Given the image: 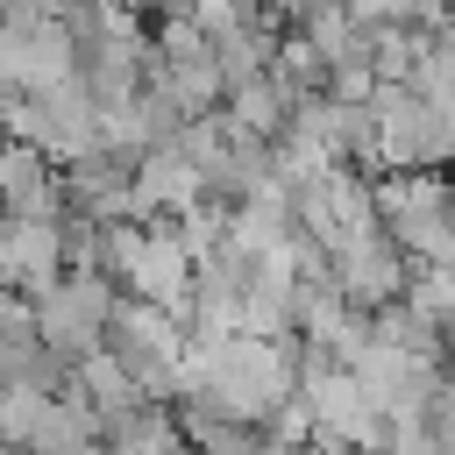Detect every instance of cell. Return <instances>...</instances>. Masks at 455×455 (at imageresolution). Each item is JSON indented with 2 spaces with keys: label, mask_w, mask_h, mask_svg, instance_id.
I'll list each match as a JSON object with an SVG mask.
<instances>
[{
  "label": "cell",
  "mask_w": 455,
  "mask_h": 455,
  "mask_svg": "<svg viewBox=\"0 0 455 455\" xmlns=\"http://www.w3.org/2000/svg\"><path fill=\"white\" fill-rule=\"evenodd\" d=\"M64 213V178L43 149L0 142V220H57Z\"/></svg>",
  "instance_id": "cell-3"
},
{
  "label": "cell",
  "mask_w": 455,
  "mask_h": 455,
  "mask_svg": "<svg viewBox=\"0 0 455 455\" xmlns=\"http://www.w3.org/2000/svg\"><path fill=\"white\" fill-rule=\"evenodd\" d=\"M114 284L100 277V270H71V277H57L43 299H28V313H36V334H43V348L64 363V370H78L85 355H100L107 348V320H114Z\"/></svg>",
  "instance_id": "cell-1"
},
{
  "label": "cell",
  "mask_w": 455,
  "mask_h": 455,
  "mask_svg": "<svg viewBox=\"0 0 455 455\" xmlns=\"http://www.w3.org/2000/svg\"><path fill=\"white\" fill-rule=\"evenodd\" d=\"M107 355L135 377V391H142V384H164V377L178 370V327L164 320V306H114V320H107Z\"/></svg>",
  "instance_id": "cell-2"
}]
</instances>
